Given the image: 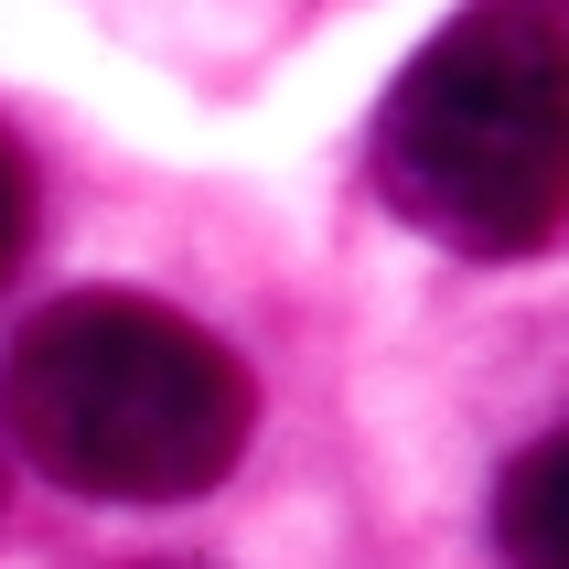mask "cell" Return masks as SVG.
I'll list each match as a JSON object with an SVG mask.
<instances>
[{"instance_id":"6da1fadb","label":"cell","mask_w":569,"mask_h":569,"mask_svg":"<svg viewBox=\"0 0 569 569\" xmlns=\"http://www.w3.org/2000/svg\"><path fill=\"white\" fill-rule=\"evenodd\" d=\"M248 366L140 290H64L0 355V430L87 506H183L248 451Z\"/></svg>"},{"instance_id":"7a4b0ae2","label":"cell","mask_w":569,"mask_h":569,"mask_svg":"<svg viewBox=\"0 0 569 569\" xmlns=\"http://www.w3.org/2000/svg\"><path fill=\"white\" fill-rule=\"evenodd\" d=\"M377 193L451 258H527L569 216V32L527 0L451 11L377 108Z\"/></svg>"},{"instance_id":"3957f363","label":"cell","mask_w":569,"mask_h":569,"mask_svg":"<svg viewBox=\"0 0 569 569\" xmlns=\"http://www.w3.org/2000/svg\"><path fill=\"white\" fill-rule=\"evenodd\" d=\"M495 548L506 569H569V430L527 441L495 483Z\"/></svg>"},{"instance_id":"277c9868","label":"cell","mask_w":569,"mask_h":569,"mask_svg":"<svg viewBox=\"0 0 569 569\" xmlns=\"http://www.w3.org/2000/svg\"><path fill=\"white\" fill-rule=\"evenodd\" d=\"M22 248H32V161H22V140L0 129V280L22 269Z\"/></svg>"}]
</instances>
